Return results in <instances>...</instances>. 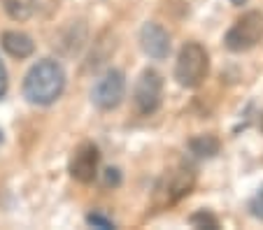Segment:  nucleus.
<instances>
[{
	"mask_svg": "<svg viewBox=\"0 0 263 230\" xmlns=\"http://www.w3.org/2000/svg\"><path fill=\"white\" fill-rule=\"evenodd\" d=\"M24 98L30 105L49 107L59 100L65 91V70L54 58H42L26 72L24 77Z\"/></svg>",
	"mask_w": 263,
	"mask_h": 230,
	"instance_id": "f257e3e1",
	"label": "nucleus"
},
{
	"mask_svg": "<svg viewBox=\"0 0 263 230\" xmlns=\"http://www.w3.org/2000/svg\"><path fill=\"white\" fill-rule=\"evenodd\" d=\"M210 72V56L203 45L186 42L177 54L175 63V79L184 89H198Z\"/></svg>",
	"mask_w": 263,
	"mask_h": 230,
	"instance_id": "f03ea898",
	"label": "nucleus"
},
{
	"mask_svg": "<svg viewBox=\"0 0 263 230\" xmlns=\"http://www.w3.org/2000/svg\"><path fill=\"white\" fill-rule=\"evenodd\" d=\"M263 40V14L258 10H249L235 21L223 35V45L233 54H245L254 49Z\"/></svg>",
	"mask_w": 263,
	"mask_h": 230,
	"instance_id": "7ed1b4c3",
	"label": "nucleus"
},
{
	"mask_svg": "<svg viewBox=\"0 0 263 230\" xmlns=\"http://www.w3.org/2000/svg\"><path fill=\"white\" fill-rule=\"evenodd\" d=\"M196 186V172L186 165H179L175 170H168L154 189V205L156 207H170L175 202H179L182 198L191 193V189Z\"/></svg>",
	"mask_w": 263,
	"mask_h": 230,
	"instance_id": "20e7f679",
	"label": "nucleus"
},
{
	"mask_svg": "<svg viewBox=\"0 0 263 230\" xmlns=\"http://www.w3.org/2000/svg\"><path fill=\"white\" fill-rule=\"evenodd\" d=\"M126 98V75L117 68H109L105 75L93 84L91 91V102L103 112H112L124 102Z\"/></svg>",
	"mask_w": 263,
	"mask_h": 230,
	"instance_id": "39448f33",
	"label": "nucleus"
},
{
	"mask_svg": "<svg viewBox=\"0 0 263 230\" xmlns=\"http://www.w3.org/2000/svg\"><path fill=\"white\" fill-rule=\"evenodd\" d=\"M133 102H135V110L142 116L159 112L161 102H163V77L156 70L147 68V70L140 72L133 89Z\"/></svg>",
	"mask_w": 263,
	"mask_h": 230,
	"instance_id": "423d86ee",
	"label": "nucleus"
},
{
	"mask_svg": "<svg viewBox=\"0 0 263 230\" xmlns=\"http://www.w3.org/2000/svg\"><path fill=\"white\" fill-rule=\"evenodd\" d=\"M98 165H100V151L93 142H82L77 149L72 151L68 163V172L74 181L80 184H93L98 177Z\"/></svg>",
	"mask_w": 263,
	"mask_h": 230,
	"instance_id": "0eeeda50",
	"label": "nucleus"
},
{
	"mask_svg": "<svg viewBox=\"0 0 263 230\" xmlns=\"http://www.w3.org/2000/svg\"><path fill=\"white\" fill-rule=\"evenodd\" d=\"M140 47L142 51L154 60H163L170 54V35L168 30L156 21H147L140 28Z\"/></svg>",
	"mask_w": 263,
	"mask_h": 230,
	"instance_id": "6e6552de",
	"label": "nucleus"
},
{
	"mask_svg": "<svg viewBox=\"0 0 263 230\" xmlns=\"http://www.w3.org/2000/svg\"><path fill=\"white\" fill-rule=\"evenodd\" d=\"M0 45L12 58H28L35 51V42L30 40V35L21 33V30H5L3 37H0Z\"/></svg>",
	"mask_w": 263,
	"mask_h": 230,
	"instance_id": "1a4fd4ad",
	"label": "nucleus"
},
{
	"mask_svg": "<svg viewBox=\"0 0 263 230\" xmlns=\"http://www.w3.org/2000/svg\"><path fill=\"white\" fill-rule=\"evenodd\" d=\"M221 149V142L214 135H196L189 140V151L196 158H214Z\"/></svg>",
	"mask_w": 263,
	"mask_h": 230,
	"instance_id": "9d476101",
	"label": "nucleus"
},
{
	"mask_svg": "<svg viewBox=\"0 0 263 230\" xmlns=\"http://www.w3.org/2000/svg\"><path fill=\"white\" fill-rule=\"evenodd\" d=\"M40 0H3V10L14 21H28L37 12Z\"/></svg>",
	"mask_w": 263,
	"mask_h": 230,
	"instance_id": "9b49d317",
	"label": "nucleus"
},
{
	"mask_svg": "<svg viewBox=\"0 0 263 230\" xmlns=\"http://www.w3.org/2000/svg\"><path fill=\"white\" fill-rule=\"evenodd\" d=\"M189 223L194 228H208V230H219V219L208 210H198L196 214L189 216Z\"/></svg>",
	"mask_w": 263,
	"mask_h": 230,
	"instance_id": "f8f14e48",
	"label": "nucleus"
},
{
	"mask_svg": "<svg viewBox=\"0 0 263 230\" xmlns=\"http://www.w3.org/2000/svg\"><path fill=\"white\" fill-rule=\"evenodd\" d=\"M86 223L93 225V228H103V230H112V228H117L115 221L109 219V216H105L103 212H93V214H89V216H86Z\"/></svg>",
	"mask_w": 263,
	"mask_h": 230,
	"instance_id": "ddd939ff",
	"label": "nucleus"
},
{
	"mask_svg": "<svg viewBox=\"0 0 263 230\" xmlns=\"http://www.w3.org/2000/svg\"><path fill=\"white\" fill-rule=\"evenodd\" d=\"M247 210H249V214H252L254 219L263 221V186L256 191V193L252 195V200H249Z\"/></svg>",
	"mask_w": 263,
	"mask_h": 230,
	"instance_id": "4468645a",
	"label": "nucleus"
},
{
	"mask_svg": "<svg viewBox=\"0 0 263 230\" xmlns=\"http://www.w3.org/2000/svg\"><path fill=\"white\" fill-rule=\"evenodd\" d=\"M121 184V172L117 168H107L105 170V186H119Z\"/></svg>",
	"mask_w": 263,
	"mask_h": 230,
	"instance_id": "2eb2a0df",
	"label": "nucleus"
},
{
	"mask_svg": "<svg viewBox=\"0 0 263 230\" xmlns=\"http://www.w3.org/2000/svg\"><path fill=\"white\" fill-rule=\"evenodd\" d=\"M7 89H10V79H7L5 65H3V60H0V100L7 95Z\"/></svg>",
	"mask_w": 263,
	"mask_h": 230,
	"instance_id": "dca6fc26",
	"label": "nucleus"
},
{
	"mask_svg": "<svg viewBox=\"0 0 263 230\" xmlns=\"http://www.w3.org/2000/svg\"><path fill=\"white\" fill-rule=\"evenodd\" d=\"M231 3H233V5H235V7H242V5H245V3H247V0H231Z\"/></svg>",
	"mask_w": 263,
	"mask_h": 230,
	"instance_id": "f3484780",
	"label": "nucleus"
},
{
	"mask_svg": "<svg viewBox=\"0 0 263 230\" xmlns=\"http://www.w3.org/2000/svg\"><path fill=\"white\" fill-rule=\"evenodd\" d=\"M258 128H261V133H263V110H261V114H258Z\"/></svg>",
	"mask_w": 263,
	"mask_h": 230,
	"instance_id": "a211bd4d",
	"label": "nucleus"
},
{
	"mask_svg": "<svg viewBox=\"0 0 263 230\" xmlns=\"http://www.w3.org/2000/svg\"><path fill=\"white\" fill-rule=\"evenodd\" d=\"M0 142H3V133H0Z\"/></svg>",
	"mask_w": 263,
	"mask_h": 230,
	"instance_id": "6ab92c4d",
	"label": "nucleus"
}]
</instances>
